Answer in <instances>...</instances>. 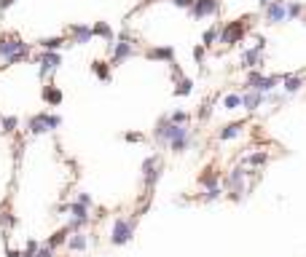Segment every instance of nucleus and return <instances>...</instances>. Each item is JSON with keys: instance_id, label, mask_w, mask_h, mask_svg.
Returning <instances> with one entry per match:
<instances>
[{"instance_id": "nucleus-1", "label": "nucleus", "mask_w": 306, "mask_h": 257, "mask_svg": "<svg viewBox=\"0 0 306 257\" xmlns=\"http://www.w3.org/2000/svg\"><path fill=\"white\" fill-rule=\"evenodd\" d=\"M153 139L159 142V145H167L172 153H186L191 148V142H194V131L191 126H180V123H172L167 116H161L156 121V129H153Z\"/></svg>"}, {"instance_id": "nucleus-2", "label": "nucleus", "mask_w": 306, "mask_h": 257, "mask_svg": "<svg viewBox=\"0 0 306 257\" xmlns=\"http://www.w3.org/2000/svg\"><path fill=\"white\" fill-rule=\"evenodd\" d=\"M0 59L6 62V67L22 62V59H30V46H27L19 35H0Z\"/></svg>"}, {"instance_id": "nucleus-3", "label": "nucleus", "mask_w": 306, "mask_h": 257, "mask_svg": "<svg viewBox=\"0 0 306 257\" xmlns=\"http://www.w3.org/2000/svg\"><path fill=\"white\" fill-rule=\"evenodd\" d=\"M62 116H56V113H49V110H41V113H35V116L27 118V134H46V131H54V129H59L62 126Z\"/></svg>"}, {"instance_id": "nucleus-4", "label": "nucleus", "mask_w": 306, "mask_h": 257, "mask_svg": "<svg viewBox=\"0 0 306 257\" xmlns=\"http://www.w3.org/2000/svg\"><path fill=\"white\" fill-rule=\"evenodd\" d=\"M247 22H250V16H247L244 22H242V19L226 22V24L221 27V32H218V43H221V46H234V43H239L247 32H250V24H247Z\"/></svg>"}, {"instance_id": "nucleus-5", "label": "nucleus", "mask_w": 306, "mask_h": 257, "mask_svg": "<svg viewBox=\"0 0 306 257\" xmlns=\"http://www.w3.org/2000/svg\"><path fill=\"white\" fill-rule=\"evenodd\" d=\"M253 174H255V171H247L244 166H234V169L226 174L223 185L231 188V198H234V201H239V198H242V193H244V179L253 177Z\"/></svg>"}, {"instance_id": "nucleus-6", "label": "nucleus", "mask_w": 306, "mask_h": 257, "mask_svg": "<svg viewBox=\"0 0 306 257\" xmlns=\"http://www.w3.org/2000/svg\"><path fill=\"white\" fill-rule=\"evenodd\" d=\"M137 54L135 49V41H124V38H116V41L110 43V67H116V64H124L127 59H132V56Z\"/></svg>"}, {"instance_id": "nucleus-7", "label": "nucleus", "mask_w": 306, "mask_h": 257, "mask_svg": "<svg viewBox=\"0 0 306 257\" xmlns=\"http://www.w3.org/2000/svg\"><path fill=\"white\" fill-rule=\"evenodd\" d=\"M135 225H137V220H124V217H118V220L113 223V231H110V244L113 246L129 244L132 236H135Z\"/></svg>"}, {"instance_id": "nucleus-8", "label": "nucleus", "mask_w": 306, "mask_h": 257, "mask_svg": "<svg viewBox=\"0 0 306 257\" xmlns=\"http://www.w3.org/2000/svg\"><path fill=\"white\" fill-rule=\"evenodd\" d=\"M266 51V38L263 35H258V43L253 46V49H244L242 56H239V67L242 70H253V67H261V56Z\"/></svg>"}, {"instance_id": "nucleus-9", "label": "nucleus", "mask_w": 306, "mask_h": 257, "mask_svg": "<svg viewBox=\"0 0 306 257\" xmlns=\"http://www.w3.org/2000/svg\"><path fill=\"white\" fill-rule=\"evenodd\" d=\"M35 62L41 64V67H38V75H41V78H46V75H54L56 70H59L62 54H59V51H41V54L35 56Z\"/></svg>"}, {"instance_id": "nucleus-10", "label": "nucleus", "mask_w": 306, "mask_h": 257, "mask_svg": "<svg viewBox=\"0 0 306 257\" xmlns=\"http://www.w3.org/2000/svg\"><path fill=\"white\" fill-rule=\"evenodd\" d=\"M285 3H288V0H271V3L263 8V19H266V24H282V22H288V11H285Z\"/></svg>"}, {"instance_id": "nucleus-11", "label": "nucleus", "mask_w": 306, "mask_h": 257, "mask_svg": "<svg viewBox=\"0 0 306 257\" xmlns=\"http://www.w3.org/2000/svg\"><path fill=\"white\" fill-rule=\"evenodd\" d=\"M221 11V0H194V6L188 8V14L194 19H207Z\"/></svg>"}, {"instance_id": "nucleus-12", "label": "nucleus", "mask_w": 306, "mask_h": 257, "mask_svg": "<svg viewBox=\"0 0 306 257\" xmlns=\"http://www.w3.org/2000/svg\"><path fill=\"white\" fill-rule=\"evenodd\" d=\"M303 83H306V75L303 72H285L282 81H280V89L288 94V97H293V94H298L303 89Z\"/></svg>"}, {"instance_id": "nucleus-13", "label": "nucleus", "mask_w": 306, "mask_h": 257, "mask_svg": "<svg viewBox=\"0 0 306 257\" xmlns=\"http://www.w3.org/2000/svg\"><path fill=\"white\" fill-rule=\"evenodd\" d=\"M68 35H70V46H83V43H89L91 41V24H81V22H75L68 27Z\"/></svg>"}, {"instance_id": "nucleus-14", "label": "nucleus", "mask_w": 306, "mask_h": 257, "mask_svg": "<svg viewBox=\"0 0 306 257\" xmlns=\"http://www.w3.org/2000/svg\"><path fill=\"white\" fill-rule=\"evenodd\" d=\"M239 94H242V107H244L247 113H255V110L263 107V94H261V91L244 89V91H239Z\"/></svg>"}, {"instance_id": "nucleus-15", "label": "nucleus", "mask_w": 306, "mask_h": 257, "mask_svg": "<svg viewBox=\"0 0 306 257\" xmlns=\"http://www.w3.org/2000/svg\"><path fill=\"white\" fill-rule=\"evenodd\" d=\"M145 59H153V62H175V49L172 46H153V49H148L145 54Z\"/></svg>"}, {"instance_id": "nucleus-16", "label": "nucleus", "mask_w": 306, "mask_h": 257, "mask_svg": "<svg viewBox=\"0 0 306 257\" xmlns=\"http://www.w3.org/2000/svg\"><path fill=\"white\" fill-rule=\"evenodd\" d=\"M41 97H43V102L49 104V107H59V104L65 102L62 89H59V86H54V83H46V86H43V89H41Z\"/></svg>"}, {"instance_id": "nucleus-17", "label": "nucleus", "mask_w": 306, "mask_h": 257, "mask_svg": "<svg viewBox=\"0 0 306 257\" xmlns=\"http://www.w3.org/2000/svg\"><path fill=\"white\" fill-rule=\"evenodd\" d=\"M244 126H247L244 121H234V123H228V126L218 129V139H221V142L236 139V137H239V134H242V131H244Z\"/></svg>"}, {"instance_id": "nucleus-18", "label": "nucleus", "mask_w": 306, "mask_h": 257, "mask_svg": "<svg viewBox=\"0 0 306 257\" xmlns=\"http://www.w3.org/2000/svg\"><path fill=\"white\" fill-rule=\"evenodd\" d=\"M68 212H70V220H78L81 225H89V223H91L89 209H86L83 204H78V201H70V204H68Z\"/></svg>"}, {"instance_id": "nucleus-19", "label": "nucleus", "mask_w": 306, "mask_h": 257, "mask_svg": "<svg viewBox=\"0 0 306 257\" xmlns=\"http://www.w3.org/2000/svg\"><path fill=\"white\" fill-rule=\"evenodd\" d=\"M65 246H68V252H86V246H89V236L86 233H70L68 241H65Z\"/></svg>"}, {"instance_id": "nucleus-20", "label": "nucleus", "mask_w": 306, "mask_h": 257, "mask_svg": "<svg viewBox=\"0 0 306 257\" xmlns=\"http://www.w3.org/2000/svg\"><path fill=\"white\" fill-rule=\"evenodd\" d=\"M280 81H282V72H277V75H263V78L258 81V86H255V91H261V94H269V91H277V89H280Z\"/></svg>"}, {"instance_id": "nucleus-21", "label": "nucleus", "mask_w": 306, "mask_h": 257, "mask_svg": "<svg viewBox=\"0 0 306 257\" xmlns=\"http://www.w3.org/2000/svg\"><path fill=\"white\" fill-rule=\"evenodd\" d=\"M161 171H164V164H161V161H156V164H153L150 169L142 171V177H145V190H153V188H156V182L161 179Z\"/></svg>"}, {"instance_id": "nucleus-22", "label": "nucleus", "mask_w": 306, "mask_h": 257, "mask_svg": "<svg viewBox=\"0 0 306 257\" xmlns=\"http://www.w3.org/2000/svg\"><path fill=\"white\" fill-rule=\"evenodd\" d=\"M38 46H41V51H59L62 46H68V41L62 35H54V38H41Z\"/></svg>"}, {"instance_id": "nucleus-23", "label": "nucleus", "mask_w": 306, "mask_h": 257, "mask_svg": "<svg viewBox=\"0 0 306 257\" xmlns=\"http://www.w3.org/2000/svg\"><path fill=\"white\" fill-rule=\"evenodd\" d=\"M91 35L94 38H105L108 43L116 41V32H113V27L108 22H97V24H91Z\"/></svg>"}, {"instance_id": "nucleus-24", "label": "nucleus", "mask_w": 306, "mask_h": 257, "mask_svg": "<svg viewBox=\"0 0 306 257\" xmlns=\"http://www.w3.org/2000/svg\"><path fill=\"white\" fill-rule=\"evenodd\" d=\"M199 185H202L204 190H207V188L221 185V171H215V169H204V174L199 177Z\"/></svg>"}, {"instance_id": "nucleus-25", "label": "nucleus", "mask_w": 306, "mask_h": 257, "mask_svg": "<svg viewBox=\"0 0 306 257\" xmlns=\"http://www.w3.org/2000/svg\"><path fill=\"white\" fill-rule=\"evenodd\" d=\"M269 164V153L266 150H261V153H250L242 158V166H266Z\"/></svg>"}, {"instance_id": "nucleus-26", "label": "nucleus", "mask_w": 306, "mask_h": 257, "mask_svg": "<svg viewBox=\"0 0 306 257\" xmlns=\"http://www.w3.org/2000/svg\"><path fill=\"white\" fill-rule=\"evenodd\" d=\"M91 72L97 75L102 83H108V81H110V64H108V62H102V59L91 62Z\"/></svg>"}, {"instance_id": "nucleus-27", "label": "nucleus", "mask_w": 306, "mask_h": 257, "mask_svg": "<svg viewBox=\"0 0 306 257\" xmlns=\"http://www.w3.org/2000/svg\"><path fill=\"white\" fill-rule=\"evenodd\" d=\"M285 11H288V22H295V19L303 16L306 6L303 3H295V0H288V3H285Z\"/></svg>"}, {"instance_id": "nucleus-28", "label": "nucleus", "mask_w": 306, "mask_h": 257, "mask_svg": "<svg viewBox=\"0 0 306 257\" xmlns=\"http://www.w3.org/2000/svg\"><path fill=\"white\" fill-rule=\"evenodd\" d=\"M218 32H221V24H212V27H207L204 35H202V46L204 49H212V46L218 43Z\"/></svg>"}, {"instance_id": "nucleus-29", "label": "nucleus", "mask_w": 306, "mask_h": 257, "mask_svg": "<svg viewBox=\"0 0 306 257\" xmlns=\"http://www.w3.org/2000/svg\"><path fill=\"white\" fill-rule=\"evenodd\" d=\"M191 91H194V81H191V78L175 81V89H172V94H175V97H188Z\"/></svg>"}, {"instance_id": "nucleus-30", "label": "nucleus", "mask_w": 306, "mask_h": 257, "mask_svg": "<svg viewBox=\"0 0 306 257\" xmlns=\"http://www.w3.org/2000/svg\"><path fill=\"white\" fill-rule=\"evenodd\" d=\"M263 78V70L261 67H253V70H247V75H244V89H255V86H258V81H261ZM242 89V91H244Z\"/></svg>"}, {"instance_id": "nucleus-31", "label": "nucleus", "mask_w": 306, "mask_h": 257, "mask_svg": "<svg viewBox=\"0 0 306 257\" xmlns=\"http://www.w3.org/2000/svg\"><path fill=\"white\" fill-rule=\"evenodd\" d=\"M221 196H223V185H215V188H207L199 198H202L204 204H212V201H218Z\"/></svg>"}, {"instance_id": "nucleus-32", "label": "nucleus", "mask_w": 306, "mask_h": 257, "mask_svg": "<svg viewBox=\"0 0 306 257\" xmlns=\"http://www.w3.org/2000/svg\"><path fill=\"white\" fill-rule=\"evenodd\" d=\"M239 107H242V94H226L223 110H239Z\"/></svg>"}, {"instance_id": "nucleus-33", "label": "nucleus", "mask_w": 306, "mask_h": 257, "mask_svg": "<svg viewBox=\"0 0 306 257\" xmlns=\"http://www.w3.org/2000/svg\"><path fill=\"white\" fill-rule=\"evenodd\" d=\"M68 236H70V231H68V228H62V231H59V233H54V236H51V239L46 241V244H49L51 249H56V246H65V241H68Z\"/></svg>"}, {"instance_id": "nucleus-34", "label": "nucleus", "mask_w": 306, "mask_h": 257, "mask_svg": "<svg viewBox=\"0 0 306 257\" xmlns=\"http://www.w3.org/2000/svg\"><path fill=\"white\" fill-rule=\"evenodd\" d=\"M0 123H3L6 134H14V131L19 129V118L16 116H0Z\"/></svg>"}, {"instance_id": "nucleus-35", "label": "nucleus", "mask_w": 306, "mask_h": 257, "mask_svg": "<svg viewBox=\"0 0 306 257\" xmlns=\"http://www.w3.org/2000/svg\"><path fill=\"white\" fill-rule=\"evenodd\" d=\"M167 118H169L172 123H180V126H186V123H191V116H188L186 110H172Z\"/></svg>"}, {"instance_id": "nucleus-36", "label": "nucleus", "mask_w": 306, "mask_h": 257, "mask_svg": "<svg viewBox=\"0 0 306 257\" xmlns=\"http://www.w3.org/2000/svg\"><path fill=\"white\" fill-rule=\"evenodd\" d=\"M209 116H212V99H207V102L202 104V107L196 110V121H202V123H204Z\"/></svg>"}, {"instance_id": "nucleus-37", "label": "nucleus", "mask_w": 306, "mask_h": 257, "mask_svg": "<svg viewBox=\"0 0 306 257\" xmlns=\"http://www.w3.org/2000/svg\"><path fill=\"white\" fill-rule=\"evenodd\" d=\"M204 56H207V49L199 43L196 49H194V62H196V64H204Z\"/></svg>"}, {"instance_id": "nucleus-38", "label": "nucleus", "mask_w": 306, "mask_h": 257, "mask_svg": "<svg viewBox=\"0 0 306 257\" xmlns=\"http://www.w3.org/2000/svg\"><path fill=\"white\" fill-rule=\"evenodd\" d=\"M269 102V104H280L282 102V94L280 91H269V94H263V104Z\"/></svg>"}, {"instance_id": "nucleus-39", "label": "nucleus", "mask_w": 306, "mask_h": 257, "mask_svg": "<svg viewBox=\"0 0 306 257\" xmlns=\"http://www.w3.org/2000/svg\"><path fill=\"white\" fill-rule=\"evenodd\" d=\"M169 70H172V81H180V78H186V75H183V67H180V64L169 62Z\"/></svg>"}, {"instance_id": "nucleus-40", "label": "nucleus", "mask_w": 306, "mask_h": 257, "mask_svg": "<svg viewBox=\"0 0 306 257\" xmlns=\"http://www.w3.org/2000/svg\"><path fill=\"white\" fill-rule=\"evenodd\" d=\"M33 257H54V249H51L49 244H43V246H38V252Z\"/></svg>"}, {"instance_id": "nucleus-41", "label": "nucleus", "mask_w": 306, "mask_h": 257, "mask_svg": "<svg viewBox=\"0 0 306 257\" xmlns=\"http://www.w3.org/2000/svg\"><path fill=\"white\" fill-rule=\"evenodd\" d=\"M124 139H127V142H145V134H140V131H127Z\"/></svg>"}, {"instance_id": "nucleus-42", "label": "nucleus", "mask_w": 306, "mask_h": 257, "mask_svg": "<svg viewBox=\"0 0 306 257\" xmlns=\"http://www.w3.org/2000/svg\"><path fill=\"white\" fill-rule=\"evenodd\" d=\"M38 246H41V244H38L35 239H30V241H27V244H24V249H22V252H24V254H30V257H33V254L38 252Z\"/></svg>"}, {"instance_id": "nucleus-43", "label": "nucleus", "mask_w": 306, "mask_h": 257, "mask_svg": "<svg viewBox=\"0 0 306 257\" xmlns=\"http://www.w3.org/2000/svg\"><path fill=\"white\" fill-rule=\"evenodd\" d=\"M75 201L83 204L86 209H91V206H94V201H91V196H89V193H78V198H75Z\"/></svg>"}, {"instance_id": "nucleus-44", "label": "nucleus", "mask_w": 306, "mask_h": 257, "mask_svg": "<svg viewBox=\"0 0 306 257\" xmlns=\"http://www.w3.org/2000/svg\"><path fill=\"white\" fill-rule=\"evenodd\" d=\"M167 3H172V6H177V8H186V11H188V8L194 6V0H167Z\"/></svg>"}, {"instance_id": "nucleus-45", "label": "nucleus", "mask_w": 306, "mask_h": 257, "mask_svg": "<svg viewBox=\"0 0 306 257\" xmlns=\"http://www.w3.org/2000/svg\"><path fill=\"white\" fill-rule=\"evenodd\" d=\"M14 225H16V217L6 214V217H3V228H14Z\"/></svg>"}, {"instance_id": "nucleus-46", "label": "nucleus", "mask_w": 306, "mask_h": 257, "mask_svg": "<svg viewBox=\"0 0 306 257\" xmlns=\"http://www.w3.org/2000/svg\"><path fill=\"white\" fill-rule=\"evenodd\" d=\"M16 3V0H0V14H3V11H8V8H11Z\"/></svg>"}, {"instance_id": "nucleus-47", "label": "nucleus", "mask_w": 306, "mask_h": 257, "mask_svg": "<svg viewBox=\"0 0 306 257\" xmlns=\"http://www.w3.org/2000/svg\"><path fill=\"white\" fill-rule=\"evenodd\" d=\"M6 257H30V254H24V252H16V249H6Z\"/></svg>"}, {"instance_id": "nucleus-48", "label": "nucleus", "mask_w": 306, "mask_h": 257, "mask_svg": "<svg viewBox=\"0 0 306 257\" xmlns=\"http://www.w3.org/2000/svg\"><path fill=\"white\" fill-rule=\"evenodd\" d=\"M269 3H271V0H258V6H261V8H266Z\"/></svg>"}, {"instance_id": "nucleus-49", "label": "nucleus", "mask_w": 306, "mask_h": 257, "mask_svg": "<svg viewBox=\"0 0 306 257\" xmlns=\"http://www.w3.org/2000/svg\"><path fill=\"white\" fill-rule=\"evenodd\" d=\"M301 22H303V24H306V11H303V16H301Z\"/></svg>"}]
</instances>
